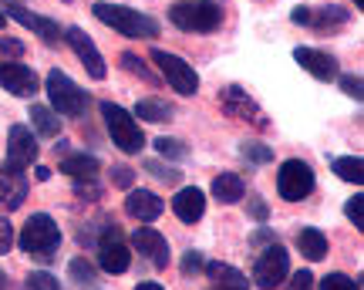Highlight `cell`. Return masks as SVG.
I'll use <instances>...</instances> for the list:
<instances>
[{
	"label": "cell",
	"mask_w": 364,
	"mask_h": 290,
	"mask_svg": "<svg viewBox=\"0 0 364 290\" xmlns=\"http://www.w3.org/2000/svg\"><path fill=\"white\" fill-rule=\"evenodd\" d=\"M91 14L102 21V24L115 27L118 34H125V38H159V21L156 17H149V14L135 11V7H125V4H108V0H98Z\"/></svg>",
	"instance_id": "obj_1"
},
{
	"label": "cell",
	"mask_w": 364,
	"mask_h": 290,
	"mask_svg": "<svg viewBox=\"0 0 364 290\" xmlns=\"http://www.w3.org/2000/svg\"><path fill=\"white\" fill-rule=\"evenodd\" d=\"M169 21L186 34H213L223 24V7L216 0H176Z\"/></svg>",
	"instance_id": "obj_2"
},
{
	"label": "cell",
	"mask_w": 364,
	"mask_h": 290,
	"mask_svg": "<svg viewBox=\"0 0 364 290\" xmlns=\"http://www.w3.org/2000/svg\"><path fill=\"white\" fill-rule=\"evenodd\" d=\"M17 243H21V250L31 253V257L51 260L54 253H58V247H61V226L54 223L48 213H34V216L24 223Z\"/></svg>",
	"instance_id": "obj_3"
},
{
	"label": "cell",
	"mask_w": 364,
	"mask_h": 290,
	"mask_svg": "<svg viewBox=\"0 0 364 290\" xmlns=\"http://www.w3.org/2000/svg\"><path fill=\"white\" fill-rule=\"evenodd\" d=\"M102 119H105V125H108L112 142H115L122 152H129V156L142 152L145 132H142V125L135 122L132 112H125V108L115 105V102H102Z\"/></svg>",
	"instance_id": "obj_4"
},
{
	"label": "cell",
	"mask_w": 364,
	"mask_h": 290,
	"mask_svg": "<svg viewBox=\"0 0 364 290\" xmlns=\"http://www.w3.org/2000/svg\"><path fill=\"white\" fill-rule=\"evenodd\" d=\"M48 98H51L54 112H58V115H68V119H78V115H85V112H88V105H91L88 92H81L78 85L68 78L65 71H58V68L48 75Z\"/></svg>",
	"instance_id": "obj_5"
},
{
	"label": "cell",
	"mask_w": 364,
	"mask_h": 290,
	"mask_svg": "<svg viewBox=\"0 0 364 290\" xmlns=\"http://www.w3.org/2000/svg\"><path fill=\"white\" fill-rule=\"evenodd\" d=\"M149 58L159 65V75L172 85V92H179V95H196L199 92V75H196V68L189 65V61H182L179 54H169V51H162V48H152Z\"/></svg>",
	"instance_id": "obj_6"
},
{
	"label": "cell",
	"mask_w": 364,
	"mask_h": 290,
	"mask_svg": "<svg viewBox=\"0 0 364 290\" xmlns=\"http://www.w3.org/2000/svg\"><path fill=\"white\" fill-rule=\"evenodd\" d=\"M277 193L287 203H300L314 193V169L304 159H287L277 172Z\"/></svg>",
	"instance_id": "obj_7"
},
{
	"label": "cell",
	"mask_w": 364,
	"mask_h": 290,
	"mask_svg": "<svg viewBox=\"0 0 364 290\" xmlns=\"http://www.w3.org/2000/svg\"><path fill=\"white\" fill-rule=\"evenodd\" d=\"M287 274H290V253L273 240L253 264V284L260 290H277L287 280Z\"/></svg>",
	"instance_id": "obj_8"
},
{
	"label": "cell",
	"mask_w": 364,
	"mask_h": 290,
	"mask_svg": "<svg viewBox=\"0 0 364 290\" xmlns=\"http://www.w3.org/2000/svg\"><path fill=\"white\" fill-rule=\"evenodd\" d=\"M38 152H41V145L34 139V132L27 125H14L11 135H7V159H4L0 172H21L27 166H34Z\"/></svg>",
	"instance_id": "obj_9"
},
{
	"label": "cell",
	"mask_w": 364,
	"mask_h": 290,
	"mask_svg": "<svg viewBox=\"0 0 364 290\" xmlns=\"http://www.w3.org/2000/svg\"><path fill=\"white\" fill-rule=\"evenodd\" d=\"M220 108L230 115V119H240V122H253L257 129H267L270 122H267V115L260 112V105L250 98L240 85H226L220 92Z\"/></svg>",
	"instance_id": "obj_10"
},
{
	"label": "cell",
	"mask_w": 364,
	"mask_h": 290,
	"mask_svg": "<svg viewBox=\"0 0 364 290\" xmlns=\"http://www.w3.org/2000/svg\"><path fill=\"white\" fill-rule=\"evenodd\" d=\"M98 264H102L105 274H125V270H129L132 250L125 247L118 226H105L102 240H98Z\"/></svg>",
	"instance_id": "obj_11"
},
{
	"label": "cell",
	"mask_w": 364,
	"mask_h": 290,
	"mask_svg": "<svg viewBox=\"0 0 364 290\" xmlns=\"http://www.w3.org/2000/svg\"><path fill=\"white\" fill-rule=\"evenodd\" d=\"M65 41L71 44V51L78 54V61L85 65V71H88L95 81H105V75H108V68H105V58L102 51L95 48V41L81 31V27H68L65 31Z\"/></svg>",
	"instance_id": "obj_12"
},
{
	"label": "cell",
	"mask_w": 364,
	"mask_h": 290,
	"mask_svg": "<svg viewBox=\"0 0 364 290\" xmlns=\"http://www.w3.org/2000/svg\"><path fill=\"white\" fill-rule=\"evenodd\" d=\"M132 247L139 253H145L149 264L156 267V270H166V267H169V243H166V237H162L159 230H152V226H139V230L132 233Z\"/></svg>",
	"instance_id": "obj_13"
},
{
	"label": "cell",
	"mask_w": 364,
	"mask_h": 290,
	"mask_svg": "<svg viewBox=\"0 0 364 290\" xmlns=\"http://www.w3.org/2000/svg\"><path fill=\"white\" fill-rule=\"evenodd\" d=\"M290 21L294 24H304V27H314V31H331V27H341L348 21V11L338 7V4H331V7H294L290 14Z\"/></svg>",
	"instance_id": "obj_14"
},
{
	"label": "cell",
	"mask_w": 364,
	"mask_h": 290,
	"mask_svg": "<svg viewBox=\"0 0 364 290\" xmlns=\"http://www.w3.org/2000/svg\"><path fill=\"white\" fill-rule=\"evenodd\" d=\"M0 88H7L14 98H31L38 92V75L27 65L7 61V65H0Z\"/></svg>",
	"instance_id": "obj_15"
},
{
	"label": "cell",
	"mask_w": 364,
	"mask_h": 290,
	"mask_svg": "<svg viewBox=\"0 0 364 290\" xmlns=\"http://www.w3.org/2000/svg\"><path fill=\"white\" fill-rule=\"evenodd\" d=\"M294 61H297L307 75H314L317 81H334L338 78V61L327 51H317V48H297L294 51Z\"/></svg>",
	"instance_id": "obj_16"
},
{
	"label": "cell",
	"mask_w": 364,
	"mask_h": 290,
	"mask_svg": "<svg viewBox=\"0 0 364 290\" xmlns=\"http://www.w3.org/2000/svg\"><path fill=\"white\" fill-rule=\"evenodd\" d=\"M7 14H11L17 24H24L27 31H34V34H41V38L48 41V44H58L61 41V24H54L51 17H41V14H31L24 7V4H11L7 7Z\"/></svg>",
	"instance_id": "obj_17"
},
{
	"label": "cell",
	"mask_w": 364,
	"mask_h": 290,
	"mask_svg": "<svg viewBox=\"0 0 364 290\" xmlns=\"http://www.w3.org/2000/svg\"><path fill=\"white\" fill-rule=\"evenodd\" d=\"M162 210H166V203H162L156 193H149V189H132L129 199H125V213H129L132 220H139V223L159 220Z\"/></svg>",
	"instance_id": "obj_18"
},
{
	"label": "cell",
	"mask_w": 364,
	"mask_h": 290,
	"mask_svg": "<svg viewBox=\"0 0 364 290\" xmlns=\"http://www.w3.org/2000/svg\"><path fill=\"white\" fill-rule=\"evenodd\" d=\"M172 213L179 216L182 223H199L203 213H206V196H203V189H196V186L179 189L176 199H172Z\"/></svg>",
	"instance_id": "obj_19"
},
{
	"label": "cell",
	"mask_w": 364,
	"mask_h": 290,
	"mask_svg": "<svg viewBox=\"0 0 364 290\" xmlns=\"http://www.w3.org/2000/svg\"><path fill=\"white\" fill-rule=\"evenodd\" d=\"M27 199V179L24 172H4L0 176V206L11 213L21 210V203Z\"/></svg>",
	"instance_id": "obj_20"
},
{
	"label": "cell",
	"mask_w": 364,
	"mask_h": 290,
	"mask_svg": "<svg viewBox=\"0 0 364 290\" xmlns=\"http://www.w3.org/2000/svg\"><path fill=\"white\" fill-rule=\"evenodd\" d=\"M98 169H102V162L95 156H88V152H71V156L61 159V172L71 176L75 183H78V179H95Z\"/></svg>",
	"instance_id": "obj_21"
},
{
	"label": "cell",
	"mask_w": 364,
	"mask_h": 290,
	"mask_svg": "<svg viewBox=\"0 0 364 290\" xmlns=\"http://www.w3.org/2000/svg\"><path fill=\"white\" fill-rule=\"evenodd\" d=\"M206 274L216 290H250V280L230 264H206Z\"/></svg>",
	"instance_id": "obj_22"
},
{
	"label": "cell",
	"mask_w": 364,
	"mask_h": 290,
	"mask_svg": "<svg viewBox=\"0 0 364 290\" xmlns=\"http://www.w3.org/2000/svg\"><path fill=\"white\" fill-rule=\"evenodd\" d=\"M297 250L311 260V264H317V260H324L327 257V237L324 230H317V226H304L297 233Z\"/></svg>",
	"instance_id": "obj_23"
},
{
	"label": "cell",
	"mask_w": 364,
	"mask_h": 290,
	"mask_svg": "<svg viewBox=\"0 0 364 290\" xmlns=\"http://www.w3.org/2000/svg\"><path fill=\"white\" fill-rule=\"evenodd\" d=\"M243 193H247V183H243L236 172H223V176H216V179H213V196L220 199L223 206H233V203H240V199H243Z\"/></svg>",
	"instance_id": "obj_24"
},
{
	"label": "cell",
	"mask_w": 364,
	"mask_h": 290,
	"mask_svg": "<svg viewBox=\"0 0 364 290\" xmlns=\"http://www.w3.org/2000/svg\"><path fill=\"white\" fill-rule=\"evenodd\" d=\"M27 119L34 122V132H41L44 139H54V135L61 132V115L48 105H31V115Z\"/></svg>",
	"instance_id": "obj_25"
},
{
	"label": "cell",
	"mask_w": 364,
	"mask_h": 290,
	"mask_svg": "<svg viewBox=\"0 0 364 290\" xmlns=\"http://www.w3.org/2000/svg\"><path fill=\"white\" fill-rule=\"evenodd\" d=\"M135 119H145V122L162 125V122L172 119V108L166 105V102H159V98H142V102L135 105Z\"/></svg>",
	"instance_id": "obj_26"
},
{
	"label": "cell",
	"mask_w": 364,
	"mask_h": 290,
	"mask_svg": "<svg viewBox=\"0 0 364 290\" xmlns=\"http://www.w3.org/2000/svg\"><path fill=\"white\" fill-rule=\"evenodd\" d=\"M331 169L338 172L344 183H358V186L364 183V162H361V156H341V159H334V162H331Z\"/></svg>",
	"instance_id": "obj_27"
},
{
	"label": "cell",
	"mask_w": 364,
	"mask_h": 290,
	"mask_svg": "<svg viewBox=\"0 0 364 290\" xmlns=\"http://www.w3.org/2000/svg\"><path fill=\"white\" fill-rule=\"evenodd\" d=\"M156 149H159V156H166V159H189V145L179 142V139H169V135L156 139Z\"/></svg>",
	"instance_id": "obj_28"
},
{
	"label": "cell",
	"mask_w": 364,
	"mask_h": 290,
	"mask_svg": "<svg viewBox=\"0 0 364 290\" xmlns=\"http://www.w3.org/2000/svg\"><path fill=\"white\" fill-rule=\"evenodd\" d=\"M24 290H61V284H58V277L48 274V270H34V274H27Z\"/></svg>",
	"instance_id": "obj_29"
},
{
	"label": "cell",
	"mask_w": 364,
	"mask_h": 290,
	"mask_svg": "<svg viewBox=\"0 0 364 290\" xmlns=\"http://www.w3.org/2000/svg\"><path fill=\"white\" fill-rule=\"evenodd\" d=\"M122 65L129 68L132 75H139V78H142V81H149V85H159V78H156V75H152V71H149V65H142V58H139V54L125 51V54H122Z\"/></svg>",
	"instance_id": "obj_30"
},
{
	"label": "cell",
	"mask_w": 364,
	"mask_h": 290,
	"mask_svg": "<svg viewBox=\"0 0 364 290\" xmlns=\"http://www.w3.org/2000/svg\"><path fill=\"white\" fill-rule=\"evenodd\" d=\"M68 274H71V280L81 284V287H85V284H95V267H91L85 257H75L71 267H68Z\"/></svg>",
	"instance_id": "obj_31"
},
{
	"label": "cell",
	"mask_w": 364,
	"mask_h": 290,
	"mask_svg": "<svg viewBox=\"0 0 364 290\" xmlns=\"http://www.w3.org/2000/svg\"><path fill=\"white\" fill-rule=\"evenodd\" d=\"M145 169L152 172L156 179H162V183H179L182 179V172L176 169V166H162V162H156V159H149V162H145Z\"/></svg>",
	"instance_id": "obj_32"
},
{
	"label": "cell",
	"mask_w": 364,
	"mask_h": 290,
	"mask_svg": "<svg viewBox=\"0 0 364 290\" xmlns=\"http://www.w3.org/2000/svg\"><path fill=\"white\" fill-rule=\"evenodd\" d=\"M321 290H361V280L354 284L348 274H327V277L321 280Z\"/></svg>",
	"instance_id": "obj_33"
},
{
	"label": "cell",
	"mask_w": 364,
	"mask_h": 290,
	"mask_svg": "<svg viewBox=\"0 0 364 290\" xmlns=\"http://www.w3.org/2000/svg\"><path fill=\"white\" fill-rule=\"evenodd\" d=\"M344 216H348V220H351L358 230H364V196H361V193L344 203Z\"/></svg>",
	"instance_id": "obj_34"
},
{
	"label": "cell",
	"mask_w": 364,
	"mask_h": 290,
	"mask_svg": "<svg viewBox=\"0 0 364 290\" xmlns=\"http://www.w3.org/2000/svg\"><path fill=\"white\" fill-rule=\"evenodd\" d=\"M243 159H250V162H270L273 159V149H267V145H260V142H243Z\"/></svg>",
	"instance_id": "obj_35"
},
{
	"label": "cell",
	"mask_w": 364,
	"mask_h": 290,
	"mask_svg": "<svg viewBox=\"0 0 364 290\" xmlns=\"http://www.w3.org/2000/svg\"><path fill=\"white\" fill-rule=\"evenodd\" d=\"M341 88H344V95H351V98H358V102L364 98V81H361V75H341Z\"/></svg>",
	"instance_id": "obj_36"
},
{
	"label": "cell",
	"mask_w": 364,
	"mask_h": 290,
	"mask_svg": "<svg viewBox=\"0 0 364 290\" xmlns=\"http://www.w3.org/2000/svg\"><path fill=\"white\" fill-rule=\"evenodd\" d=\"M287 290H314V274L311 270H297L290 280H284Z\"/></svg>",
	"instance_id": "obj_37"
},
{
	"label": "cell",
	"mask_w": 364,
	"mask_h": 290,
	"mask_svg": "<svg viewBox=\"0 0 364 290\" xmlns=\"http://www.w3.org/2000/svg\"><path fill=\"white\" fill-rule=\"evenodd\" d=\"M11 247H14V226L0 216V257H4V253H11Z\"/></svg>",
	"instance_id": "obj_38"
},
{
	"label": "cell",
	"mask_w": 364,
	"mask_h": 290,
	"mask_svg": "<svg viewBox=\"0 0 364 290\" xmlns=\"http://www.w3.org/2000/svg\"><path fill=\"white\" fill-rule=\"evenodd\" d=\"M132 179H135V172H132L129 166H115V169H112V183L122 186V189H132Z\"/></svg>",
	"instance_id": "obj_39"
},
{
	"label": "cell",
	"mask_w": 364,
	"mask_h": 290,
	"mask_svg": "<svg viewBox=\"0 0 364 290\" xmlns=\"http://www.w3.org/2000/svg\"><path fill=\"white\" fill-rule=\"evenodd\" d=\"M199 270H203V257H199L196 250H189L186 253V260H182V274L193 277V274H199Z\"/></svg>",
	"instance_id": "obj_40"
},
{
	"label": "cell",
	"mask_w": 364,
	"mask_h": 290,
	"mask_svg": "<svg viewBox=\"0 0 364 290\" xmlns=\"http://www.w3.org/2000/svg\"><path fill=\"white\" fill-rule=\"evenodd\" d=\"M0 51L17 58V54H24V44H21V41H14V38H0Z\"/></svg>",
	"instance_id": "obj_41"
},
{
	"label": "cell",
	"mask_w": 364,
	"mask_h": 290,
	"mask_svg": "<svg viewBox=\"0 0 364 290\" xmlns=\"http://www.w3.org/2000/svg\"><path fill=\"white\" fill-rule=\"evenodd\" d=\"M250 213H253V220H260V223H263L270 210H267V203H263V199H253V203H250Z\"/></svg>",
	"instance_id": "obj_42"
},
{
	"label": "cell",
	"mask_w": 364,
	"mask_h": 290,
	"mask_svg": "<svg viewBox=\"0 0 364 290\" xmlns=\"http://www.w3.org/2000/svg\"><path fill=\"white\" fill-rule=\"evenodd\" d=\"M34 176H38L41 183H48V179H51V169H48V166H38V169H34Z\"/></svg>",
	"instance_id": "obj_43"
},
{
	"label": "cell",
	"mask_w": 364,
	"mask_h": 290,
	"mask_svg": "<svg viewBox=\"0 0 364 290\" xmlns=\"http://www.w3.org/2000/svg\"><path fill=\"white\" fill-rule=\"evenodd\" d=\"M267 240H273V233H270V230H260V233L253 237V243H267Z\"/></svg>",
	"instance_id": "obj_44"
},
{
	"label": "cell",
	"mask_w": 364,
	"mask_h": 290,
	"mask_svg": "<svg viewBox=\"0 0 364 290\" xmlns=\"http://www.w3.org/2000/svg\"><path fill=\"white\" fill-rule=\"evenodd\" d=\"M135 290H166V287H162V284H152V280H145V284H139Z\"/></svg>",
	"instance_id": "obj_45"
},
{
	"label": "cell",
	"mask_w": 364,
	"mask_h": 290,
	"mask_svg": "<svg viewBox=\"0 0 364 290\" xmlns=\"http://www.w3.org/2000/svg\"><path fill=\"white\" fill-rule=\"evenodd\" d=\"M0 290H11V284H7V277L0 274Z\"/></svg>",
	"instance_id": "obj_46"
},
{
	"label": "cell",
	"mask_w": 364,
	"mask_h": 290,
	"mask_svg": "<svg viewBox=\"0 0 364 290\" xmlns=\"http://www.w3.org/2000/svg\"><path fill=\"white\" fill-rule=\"evenodd\" d=\"M4 21H7V14H4V11H0V27H4Z\"/></svg>",
	"instance_id": "obj_47"
},
{
	"label": "cell",
	"mask_w": 364,
	"mask_h": 290,
	"mask_svg": "<svg viewBox=\"0 0 364 290\" xmlns=\"http://www.w3.org/2000/svg\"><path fill=\"white\" fill-rule=\"evenodd\" d=\"M354 4H358V11H364V0H354Z\"/></svg>",
	"instance_id": "obj_48"
},
{
	"label": "cell",
	"mask_w": 364,
	"mask_h": 290,
	"mask_svg": "<svg viewBox=\"0 0 364 290\" xmlns=\"http://www.w3.org/2000/svg\"><path fill=\"white\" fill-rule=\"evenodd\" d=\"M4 4H7V7H11V4H21V0H4Z\"/></svg>",
	"instance_id": "obj_49"
},
{
	"label": "cell",
	"mask_w": 364,
	"mask_h": 290,
	"mask_svg": "<svg viewBox=\"0 0 364 290\" xmlns=\"http://www.w3.org/2000/svg\"><path fill=\"white\" fill-rule=\"evenodd\" d=\"M61 4H71V0H61Z\"/></svg>",
	"instance_id": "obj_50"
}]
</instances>
